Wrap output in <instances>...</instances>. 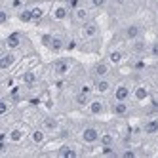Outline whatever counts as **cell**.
<instances>
[{
  "mask_svg": "<svg viewBox=\"0 0 158 158\" xmlns=\"http://www.w3.org/2000/svg\"><path fill=\"white\" fill-rule=\"evenodd\" d=\"M69 69H71V61L69 59H59V61L53 63V71H55L57 76H65L69 73Z\"/></svg>",
  "mask_w": 158,
  "mask_h": 158,
  "instance_id": "cell-6",
  "label": "cell"
},
{
  "mask_svg": "<svg viewBox=\"0 0 158 158\" xmlns=\"http://www.w3.org/2000/svg\"><path fill=\"white\" fill-rule=\"evenodd\" d=\"M12 97H14V101L19 99V89H12Z\"/></svg>",
  "mask_w": 158,
  "mask_h": 158,
  "instance_id": "cell-33",
  "label": "cell"
},
{
  "mask_svg": "<svg viewBox=\"0 0 158 158\" xmlns=\"http://www.w3.org/2000/svg\"><path fill=\"white\" fill-rule=\"evenodd\" d=\"M42 44H44V46H46V48H50L52 46V40H53V35H42Z\"/></svg>",
  "mask_w": 158,
  "mask_h": 158,
  "instance_id": "cell-27",
  "label": "cell"
},
{
  "mask_svg": "<svg viewBox=\"0 0 158 158\" xmlns=\"http://www.w3.org/2000/svg\"><path fill=\"white\" fill-rule=\"evenodd\" d=\"M74 101H76V105H80V107H88V103H89L92 99H89V94H86V92H80V94H76Z\"/></svg>",
  "mask_w": 158,
  "mask_h": 158,
  "instance_id": "cell-19",
  "label": "cell"
},
{
  "mask_svg": "<svg viewBox=\"0 0 158 158\" xmlns=\"http://www.w3.org/2000/svg\"><path fill=\"white\" fill-rule=\"evenodd\" d=\"M31 141L35 145H42L44 141H46V130L44 128H36L31 131Z\"/></svg>",
  "mask_w": 158,
  "mask_h": 158,
  "instance_id": "cell-12",
  "label": "cell"
},
{
  "mask_svg": "<svg viewBox=\"0 0 158 158\" xmlns=\"http://www.w3.org/2000/svg\"><path fill=\"white\" fill-rule=\"evenodd\" d=\"M95 89H97V94H109V92H110V82H109V78H107V76L97 78Z\"/></svg>",
  "mask_w": 158,
  "mask_h": 158,
  "instance_id": "cell-14",
  "label": "cell"
},
{
  "mask_svg": "<svg viewBox=\"0 0 158 158\" xmlns=\"http://www.w3.org/2000/svg\"><path fill=\"white\" fill-rule=\"evenodd\" d=\"M112 112H114L116 116H126V114H128V105H126V101H116V103L112 105Z\"/></svg>",
  "mask_w": 158,
  "mask_h": 158,
  "instance_id": "cell-17",
  "label": "cell"
},
{
  "mask_svg": "<svg viewBox=\"0 0 158 158\" xmlns=\"http://www.w3.org/2000/svg\"><path fill=\"white\" fill-rule=\"evenodd\" d=\"M73 15H74V21H78V23H86V21H89V12L86 8H82V6L74 8Z\"/></svg>",
  "mask_w": 158,
  "mask_h": 158,
  "instance_id": "cell-13",
  "label": "cell"
},
{
  "mask_svg": "<svg viewBox=\"0 0 158 158\" xmlns=\"http://www.w3.org/2000/svg\"><path fill=\"white\" fill-rule=\"evenodd\" d=\"M88 112H89V114H95V116L103 114V112H105V105H103V101H99V99H92V101L88 103Z\"/></svg>",
  "mask_w": 158,
  "mask_h": 158,
  "instance_id": "cell-7",
  "label": "cell"
},
{
  "mask_svg": "<svg viewBox=\"0 0 158 158\" xmlns=\"http://www.w3.org/2000/svg\"><path fill=\"white\" fill-rule=\"evenodd\" d=\"M50 50H52V52H61V50H63V38H61V36H53Z\"/></svg>",
  "mask_w": 158,
  "mask_h": 158,
  "instance_id": "cell-23",
  "label": "cell"
},
{
  "mask_svg": "<svg viewBox=\"0 0 158 158\" xmlns=\"http://www.w3.org/2000/svg\"><path fill=\"white\" fill-rule=\"evenodd\" d=\"M0 23H8V12H6V10L2 8V10H0Z\"/></svg>",
  "mask_w": 158,
  "mask_h": 158,
  "instance_id": "cell-30",
  "label": "cell"
},
{
  "mask_svg": "<svg viewBox=\"0 0 158 158\" xmlns=\"http://www.w3.org/2000/svg\"><path fill=\"white\" fill-rule=\"evenodd\" d=\"M23 82H25L27 86H35V84H36V74H35V73H25V74H23Z\"/></svg>",
  "mask_w": 158,
  "mask_h": 158,
  "instance_id": "cell-26",
  "label": "cell"
},
{
  "mask_svg": "<svg viewBox=\"0 0 158 158\" xmlns=\"http://www.w3.org/2000/svg\"><path fill=\"white\" fill-rule=\"evenodd\" d=\"M17 19H19V21H23V23H31V21H32L31 8H25V10H21V12L17 14Z\"/></svg>",
  "mask_w": 158,
  "mask_h": 158,
  "instance_id": "cell-22",
  "label": "cell"
},
{
  "mask_svg": "<svg viewBox=\"0 0 158 158\" xmlns=\"http://www.w3.org/2000/svg\"><path fill=\"white\" fill-rule=\"evenodd\" d=\"M124 36H126L128 40H137V38L141 36V27L135 25V23L128 25L126 29H124Z\"/></svg>",
  "mask_w": 158,
  "mask_h": 158,
  "instance_id": "cell-9",
  "label": "cell"
},
{
  "mask_svg": "<svg viewBox=\"0 0 158 158\" xmlns=\"http://www.w3.org/2000/svg\"><path fill=\"white\" fill-rule=\"evenodd\" d=\"M82 141L86 143V145H94V143H99V137H101V133H99V130L95 128V126H86L84 130H82Z\"/></svg>",
  "mask_w": 158,
  "mask_h": 158,
  "instance_id": "cell-1",
  "label": "cell"
},
{
  "mask_svg": "<svg viewBox=\"0 0 158 158\" xmlns=\"http://www.w3.org/2000/svg\"><path fill=\"white\" fill-rule=\"evenodd\" d=\"M25 137V131L21 130V128H12L8 131V141L10 143H21Z\"/></svg>",
  "mask_w": 158,
  "mask_h": 158,
  "instance_id": "cell-11",
  "label": "cell"
},
{
  "mask_svg": "<svg viewBox=\"0 0 158 158\" xmlns=\"http://www.w3.org/2000/svg\"><path fill=\"white\" fill-rule=\"evenodd\" d=\"M10 4H12V8H14V10H19L21 6H23V0H12Z\"/></svg>",
  "mask_w": 158,
  "mask_h": 158,
  "instance_id": "cell-32",
  "label": "cell"
},
{
  "mask_svg": "<svg viewBox=\"0 0 158 158\" xmlns=\"http://www.w3.org/2000/svg\"><path fill=\"white\" fill-rule=\"evenodd\" d=\"M109 73H110V63H109V61H99V63L94 65V74H95L97 78H103V76H107Z\"/></svg>",
  "mask_w": 158,
  "mask_h": 158,
  "instance_id": "cell-5",
  "label": "cell"
},
{
  "mask_svg": "<svg viewBox=\"0 0 158 158\" xmlns=\"http://www.w3.org/2000/svg\"><path fill=\"white\" fill-rule=\"evenodd\" d=\"M114 101H128L130 99V95H131V89L126 86V84H118L116 88H114Z\"/></svg>",
  "mask_w": 158,
  "mask_h": 158,
  "instance_id": "cell-3",
  "label": "cell"
},
{
  "mask_svg": "<svg viewBox=\"0 0 158 158\" xmlns=\"http://www.w3.org/2000/svg\"><path fill=\"white\" fill-rule=\"evenodd\" d=\"M52 15H53V19H57V21L67 19V15H69V8H67V4H57V6L53 8Z\"/></svg>",
  "mask_w": 158,
  "mask_h": 158,
  "instance_id": "cell-10",
  "label": "cell"
},
{
  "mask_svg": "<svg viewBox=\"0 0 158 158\" xmlns=\"http://www.w3.org/2000/svg\"><path fill=\"white\" fill-rule=\"evenodd\" d=\"M42 128L46 130V131H57L59 130V124H57V120H55V118L46 116V118L42 120Z\"/></svg>",
  "mask_w": 158,
  "mask_h": 158,
  "instance_id": "cell-15",
  "label": "cell"
},
{
  "mask_svg": "<svg viewBox=\"0 0 158 158\" xmlns=\"http://www.w3.org/2000/svg\"><path fill=\"white\" fill-rule=\"evenodd\" d=\"M135 156H137V152H135V151H124L122 152V158H135Z\"/></svg>",
  "mask_w": 158,
  "mask_h": 158,
  "instance_id": "cell-31",
  "label": "cell"
},
{
  "mask_svg": "<svg viewBox=\"0 0 158 158\" xmlns=\"http://www.w3.org/2000/svg\"><path fill=\"white\" fill-rule=\"evenodd\" d=\"M99 143L103 145V147H112V143H114V137H112L110 133H105V135H101V137H99Z\"/></svg>",
  "mask_w": 158,
  "mask_h": 158,
  "instance_id": "cell-24",
  "label": "cell"
},
{
  "mask_svg": "<svg viewBox=\"0 0 158 158\" xmlns=\"http://www.w3.org/2000/svg\"><path fill=\"white\" fill-rule=\"evenodd\" d=\"M65 2H73V0H65Z\"/></svg>",
  "mask_w": 158,
  "mask_h": 158,
  "instance_id": "cell-36",
  "label": "cell"
},
{
  "mask_svg": "<svg viewBox=\"0 0 158 158\" xmlns=\"http://www.w3.org/2000/svg\"><path fill=\"white\" fill-rule=\"evenodd\" d=\"M19 46H21V32H17V31L10 32L6 36V48L8 50H17Z\"/></svg>",
  "mask_w": 158,
  "mask_h": 158,
  "instance_id": "cell-4",
  "label": "cell"
},
{
  "mask_svg": "<svg viewBox=\"0 0 158 158\" xmlns=\"http://www.w3.org/2000/svg\"><path fill=\"white\" fill-rule=\"evenodd\" d=\"M89 4H92V8H103L107 0H89Z\"/></svg>",
  "mask_w": 158,
  "mask_h": 158,
  "instance_id": "cell-29",
  "label": "cell"
},
{
  "mask_svg": "<svg viewBox=\"0 0 158 158\" xmlns=\"http://www.w3.org/2000/svg\"><path fill=\"white\" fill-rule=\"evenodd\" d=\"M143 131H145L147 135H156V133H158V118H152V120H149V122H145Z\"/></svg>",
  "mask_w": 158,
  "mask_h": 158,
  "instance_id": "cell-16",
  "label": "cell"
},
{
  "mask_svg": "<svg viewBox=\"0 0 158 158\" xmlns=\"http://www.w3.org/2000/svg\"><path fill=\"white\" fill-rule=\"evenodd\" d=\"M31 14H32V21H38L44 17V10L40 6H35V8H31Z\"/></svg>",
  "mask_w": 158,
  "mask_h": 158,
  "instance_id": "cell-25",
  "label": "cell"
},
{
  "mask_svg": "<svg viewBox=\"0 0 158 158\" xmlns=\"http://www.w3.org/2000/svg\"><path fill=\"white\" fill-rule=\"evenodd\" d=\"M122 59H124V55H122V52H118V50H112V52L109 53V63H110V65H118V63H122Z\"/></svg>",
  "mask_w": 158,
  "mask_h": 158,
  "instance_id": "cell-20",
  "label": "cell"
},
{
  "mask_svg": "<svg viewBox=\"0 0 158 158\" xmlns=\"http://www.w3.org/2000/svg\"><path fill=\"white\" fill-rule=\"evenodd\" d=\"M8 110H10V103L6 99L0 101V114H8Z\"/></svg>",
  "mask_w": 158,
  "mask_h": 158,
  "instance_id": "cell-28",
  "label": "cell"
},
{
  "mask_svg": "<svg viewBox=\"0 0 158 158\" xmlns=\"http://www.w3.org/2000/svg\"><path fill=\"white\" fill-rule=\"evenodd\" d=\"M59 156H63V158H76L78 152H76V149H73V147H61Z\"/></svg>",
  "mask_w": 158,
  "mask_h": 158,
  "instance_id": "cell-21",
  "label": "cell"
},
{
  "mask_svg": "<svg viewBox=\"0 0 158 158\" xmlns=\"http://www.w3.org/2000/svg\"><path fill=\"white\" fill-rule=\"evenodd\" d=\"M97 31H99V29H97V25L94 23V21H86L84 27H82V36L88 38V40H89V38H95V36H97Z\"/></svg>",
  "mask_w": 158,
  "mask_h": 158,
  "instance_id": "cell-8",
  "label": "cell"
},
{
  "mask_svg": "<svg viewBox=\"0 0 158 158\" xmlns=\"http://www.w3.org/2000/svg\"><path fill=\"white\" fill-rule=\"evenodd\" d=\"M133 97L137 99V101H145L147 97H149V89H147L145 86H137L133 89Z\"/></svg>",
  "mask_w": 158,
  "mask_h": 158,
  "instance_id": "cell-18",
  "label": "cell"
},
{
  "mask_svg": "<svg viewBox=\"0 0 158 158\" xmlns=\"http://www.w3.org/2000/svg\"><path fill=\"white\" fill-rule=\"evenodd\" d=\"M143 50V42H135V52H139Z\"/></svg>",
  "mask_w": 158,
  "mask_h": 158,
  "instance_id": "cell-35",
  "label": "cell"
},
{
  "mask_svg": "<svg viewBox=\"0 0 158 158\" xmlns=\"http://www.w3.org/2000/svg\"><path fill=\"white\" fill-rule=\"evenodd\" d=\"M152 55H154V57H158V44H154V46H152Z\"/></svg>",
  "mask_w": 158,
  "mask_h": 158,
  "instance_id": "cell-34",
  "label": "cell"
},
{
  "mask_svg": "<svg viewBox=\"0 0 158 158\" xmlns=\"http://www.w3.org/2000/svg\"><path fill=\"white\" fill-rule=\"evenodd\" d=\"M17 61V55L14 52H4L2 53V57H0V69L2 71H8L10 67H14Z\"/></svg>",
  "mask_w": 158,
  "mask_h": 158,
  "instance_id": "cell-2",
  "label": "cell"
}]
</instances>
